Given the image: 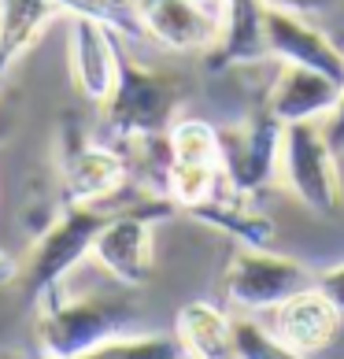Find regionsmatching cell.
<instances>
[{"label":"cell","instance_id":"obj_23","mask_svg":"<svg viewBox=\"0 0 344 359\" xmlns=\"http://www.w3.org/2000/svg\"><path fill=\"white\" fill-rule=\"evenodd\" d=\"M322 134H326V141H329V149H333L337 159H340V156H344V89H340V100L333 104V111L326 115Z\"/></svg>","mask_w":344,"mask_h":359},{"label":"cell","instance_id":"obj_26","mask_svg":"<svg viewBox=\"0 0 344 359\" xmlns=\"http://www.w3.org/2000/svg\"><path fill=\"white\" fill-rule=\"evenodd\" d=\"M8 126H11V111L0 104V141H4V134H8Z\"/></svg>","mask_w":344,"mask_h":359},{"label":"cell","instance_id":"obj_16","mask_svg":"<svg viewBox=\"0 0 344 359\" xmlns=\"http://www.w3.org/2000/svg\"><path fill=\"white\" fill-rule=\"evenodd\" d=\"M174 337L189 359H237L233 352V318L204 300L185 304L174 318Z\"/></svg>","mask_w":344,"mask_h":359},{"label":"cell","instance_id":"obj_18","mask_svg":"<svg viewBox=\"0 0 344 359\" xmlns=\"http://www.w3.org/2000/svg\"><path fill=\"white\" fill-rule=\"evenodd\" d=\"M170 163H196V167H222V137L204 118H178L170 126Z\"/></svg>","mask_w":344,"mask_h":359},{"label":"cell","instance_id":"obj_27","mask_svg":"<svg viewBox=\"0 0 344 359\" xmlns=\"http://www.w3.org/2000/svg\"><path fill=\"white\" fill-rule=\"evenodd\" d=\"M204 4H215V8H219V4H222V0H204Z\"/></svg>","mask_w":344,"mask_h":359},{"label":"cell","instance_id":"obj_22","mask_svg":"<svg viewBox=\"0 0 344 359\" xmlns=\"http://www.w3.org/2000/svg\"><path fill=\"white\" fill-rule=\"evenodd\" d=\"M315 289H319L322 297L337 308V315L344 318V263H337V267L315 274Z\"/></svg>","mask_w":344,"mask_h":359},{"label":"cell","instance_id":"obj_6","mask_svg":"<svg viewBox=\"0 0 344 359\" xmlns=\"http://www.w3.org/2000/svg\"><path fill=\"white\" fill-rule=\"evenodd\" d=\"M315 285V274L300 259H289L274 248H237L226 274H222V292L233 308L241 311H274L293 292Z\"/></svg>","mask_w":344,"mask_h":359},{"label":"cell","instance_id":"obj_12","mask_svg":"<svg viewBox=\"0 0 344 359\" xmlns=\"http://www.w3.org/2000/svg\"><path fill=\"white\" fill-rule=\"evenodd\" d=\"M130 163L126 156L92 137L85 149H78L71 159L60 163V185H63V204H100L126 185Z\"/></svg>","mask_w":344,"mask_h":359},{"label":"cell","instance_id":"obj_9","mask_svg":"<svg viewBox=\"0 0 344 359\" xmlns=\"http://www.w3.org/2000/svg\"><path fill=\"white\" fill-rule=\"evenodd\" d=\"M118 45H123V37H115L104 22L85 19V15H71V22H67V67L74 78V89L89 104H97V108L108 100V93L115 86Z\"/></svg>","mask_w":344,"mask_h":359},{"label":"cell","instance_id":"obj_24","mask_svg":"<svg viewBox=\"0 0 344 359\" xmlns=\"http://www.w3.org/2000/svg\"><path fill=\"white\" fill-rule=\"evenodd\" d=\"M270 8H285V11H296V15H319V11L337 8L340 0H267Z\"/></svg>","mask_w":344,"mask_h":359},{"label":"cell","instance_id":"obj_20","mask_svg":"<svg viewBox=\"0 0 344 359\" xmlns=\"http://www.w3.org/2000/svg\"><path fill=\"white\" fill-rule=\"evenodd\" d=\"M67 359H189L181 348L178 337L170 334H149V337H108L92 348L78 352V355H67Z\"/></svg>","mask_w":344,"mask_h":359},{"label":"cell","instance_id":"obj_4","mask_svg":"<svg viewBox=\"0 0 344 359\" xmlns=\"http://www.w3.org/2000/svg\"><path fill=\"white\" fill-rule=\"evenodd\" d=\"M174 201L152 193H141L137 201H123L115 215L104 222L89 256L108 271L118 285L144 289L152 282V226L174 215Z\"/></svg>","mask_w":344,"mask_h":359},{"label":"cell","instance_id":"obj_3","mask_svg":"<svg viewBox=\"0 0 344 359\" xmlns=\"http://www.w3.org/2000/svg\"><path fill=\"white\" fill-rule=\"evenodd\" d=\"M111 201H100V204H71L63 208V215L48 226L41 237H34V252L26 256L22 263V274H19V289H22V300L37 308L52 289L63 285L78 263H82L89 252L97 233L104 230V222L115 215Z\"/></svg>","mask_w":344,"mask_h":359},{"label":"cell","instance_id":"obj_10","mask_svg":"<svg viewBox=\"0 0 344 359\" xmlns=\"http://www.w3.org/2000/svg\"><path fill=\"white\" fill-rule=\"evenodd\" d=\"M263 11H267V0H222L219 41L204 52L207 74H230L270 60L267 37H263Z\"/></svg>","mask_w":344,"mask_h":359},{"label":"cell","instance_id":"obj_17","mask_svg":"<svg viewBox=\"0 0 344 359\" xmlns=\"http://www.w3.org/2000/svg\"><path fill=\"white\" fill-rule=\"evenodd\" d=\"M60 15L63 11L52 0H0V78L37 45V37Z\"/></svg>","mask_w":344,"mask_h":359},{"label":"cell","instance_id":"obj_1","mask_svg":"<svg viewBox=\"0 0 344 359\" xmlns=\"http://www.w3.org/2000/svg\"><path fill=\"white\" fill-rule=\"evenodd\" d=\"M189 97V82L174 71H160L149 63H137L118 45V74L100 104V134L97 141L126 152L137 141L167 137L178 123V111Z\"/></svg>","mask_w":344,"mask_h":359},{"label":"cell","instance_id":"obj_5","mask_svg":"<svg viewBox=\"0 0 344 359\" xmlns=\"http://www.w3.org/2000/svg\"><path fill=\"white\" fill-rule=\"evenodd\" d=\"M277 175L285 178L289 193L322 219H333L344 208V185L337 170V152L329 149L319 118L293 123L282 134V163Z\"/></svg>","mask_w":344,"mask_h":359},{"label":"cell","instance_id":"obj_14","mask_svg":"<svg viewBox=\"0 0 344 359\" xmlns=\"http://www.w3.org/2000/svg\"><path fill=\"white\" fill-rule=\"evenodd\" d=\"M340 89H344L340 82H333V78H326L319 71L282 63V74L263 93V104L270 108L277 123L293 126V123H311L319 115H329L333 104L340 100Z\"/></svg>","mask_w":344,"mask_h":359},{"label":"cell","instance_id":"obj_25","mask_svg":"<svg viewBox=\"0 0 344 359\" xmlns=\"http://www.w3.org/2000/svg\"><path fill=\"white\" fill-rule=\"evenodd\" d=\"M19 274H22V263L11 256L8 248H0V289L8 285H19Z\"/></svg>","mask_w":344,"mask_h":359},{"label":"cell","instance_id":"obj_21","mask_svg":"<svg viewBox=\"0 0 344 359\" xmlns=\"http://www.w3.org/2000/svg\"><path fill=\"white\" fill-rule=\"evenodd\" d=\"M233 352L237 359H308L256 318H233Z\"/></svg>","mask_w":344,"mask_h":359},{"label":"cell","instance_id":"obj_13","mask_svg":"<svg viewBox=\"0 0 344 359\" xmlns=\"http://www.w3.org/2000/svg\"><path fill=\"white\" fill-rule=\"evenodd\" d=\"M340 323L344 318L337 315L333 304H329L315 285H308V289L293 292L285 304H277L270 330L289 344V348H296L300 355H315V352H326L329 344H333Z\"/></svg>","mask_w":344,"mask_h":359},{"label":"cell","instance_id":"obj_11","mask_svg":"<svg viewBox=\"0 0 344 359\" xmlns=\"http://www.w3.org/2000/svg\"><path fill=\"white\" fill-rule=\"evenodd\" d=\"M149 41L170 52H207L219 41V8L204 0H137Z\"/></svg>","mask_w":344,"mask_h":359},{"label":"cell","instance_id":"obj_19","mask_svg":"<svg viewBox=\"0 0 344 359\" xmlns=\"http://www.w3.org/2000/svg\"><path fill=\"white\" fill-rule=\"evenodd\" d=\"M63 15H85L104 22L123 41H149L137 15V0H52Z\"/></svg>","mask_w":344,"mask_h":359},{"label":"cell","instance_id":"obj_7","mask_svg":"<svg viewBox=\"0 0 344 359\" xmlns=\"http://www.w3.org/2000/svg\"><path fill=\"white\" fill-rule=\"evenodd\" d=\"M282 134H285V123H277L270 115V108L259 100L256 108L248 111L245 126L219 134L222 137V178L248 196L263 193L277 178Z\"/></svg>","mask_w":344,"mask_h":359},{"label":"cell","instance_id":"obj_2","mask_svg":"<svg viewBox=\"0 0 344 359\" xmlns=\"http://www.w3.org/2000/svg\"><path fill=\"white\" fill-rule=\"evenodd\" d=\"M137 315V289L126 285L118 292H89V297H63V289H52L37 304L34 341L41 348V359H67L126 334Z\"/></svg>","mask_w":344,"mask_h":359},{"label":"cell","instance_id":"obj_8","mask_svg":"<svg viewBox=\"0 0 344 359\" xmlns=\"http://www.w3.org/2000/svg\"><path fill=\"white\" fill-rule=\"evenodd\" d=\"M263 37H267L270 60L289 63V67L319 71L344 86V52L329 41L319 26H311L308 15L267 4V11H263Z\"/></svg>","mask_w":344,"mask_h":359},{"label":"cell","instance_id":"obj_15","mask_svg":"<svg viewBox=\"0 0 344 359\" xmlns=\"http://www.w3.org/2000/svg\"><path fill=\"white\" fill-rule=\"evenodd\" d=\"M185 215L211 226V230H219V233H226V237H233V241L245 245V248H270L274 237H277L274 222L263 215V211H256L252 196L233 189L226 178H222V185L207 196V201L193 204Z\"/></svg>","mask_w":344,"mask_h":359}]
</instances>
